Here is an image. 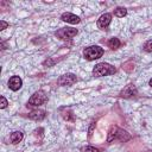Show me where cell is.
Wrapping results in <instances>:
<instances>
[{
	"instance_id": "6da1fadb",
	"label": "cell",
	"mask_w": 152,
	"mask_h": 152,
	"mask_svg": "<svg viewBox=\"0 0 152 152\" xmlns=\"http://www.w3.org/2000/svg\"><path fill=\"white\" fill-rule=\"evenodd\" d=\"M129 139H131V135H129L126 131L119 128L118 126H113V127L110 128L109 133H108L107 141H108V142H112L113 140H120V141H124V142H125V141H127V140H129Z\"/></svg>"
},
{
	"instance_id": "7a4b0ae2",
	"label": "cell",
	"mask_w": 152,
	"mask_h": 152,
	"mask_svg": "<svg viewBox=\"0 0 152 152\" xmlns=\"http://www.w3.org/2000/svg\"><path fill=\"white\" fill-rule=\"evenodd\" d=\"M115 68L113 65H110L109 63H99L95 65V68L93 69V75L96 77H101V76H108V75H113L115 74Z\"/></svg>"
},
{
	"instance_id": "3957f363",
	"label": "cell",
	"mask_w": 152,
	"mask_h": 152,
	"mask_svg": "<svg viewBox=\"0 0 152 152\" xmlns=\"http://www.w3.org/2000/svg\"><path fill=\"white\" fill-rule=\"evenodd\" d=\"M103 55V49L99 45H91V46H88L84 49L83 51V56L88 61H94V59H97L100 57H102Z\"/></svg>"
},
{
	"instance_id": "277c9868",
	"label": "cell",
	"mask_w": 152,
	"mask_h": 152,
	"mask_svg": "<svg viewBox=\"0 0 152 152\" xmlns=\"http://www.w3.org/2000/svg\"><path fill=\"white\" fill-rule=\"evenodd\" d=\"M46 101H48V95L43 90H38L28 99L27 104H30V106H40V104L45 103Z\"/></svg>"
},
{
	"instance_id": "5b68a950",
	"label": "cell",
	"mask_w": 152,
	"mask_h": 152,
	"mask_svg": "<svg viewBox=\"0 0 152 152\" xmlns=\"http://www.w3.org/2000/svg\"><path fill=\"white\" fill-rule=\"evenodd\" d=\"M55 34L59 39H71L72 37H75L77 34V30L72 28V27H63V28H59L58 31H56Z\"/></svg>"
},
{
	"instance_id": "8992f818",
	"label": "cell",
	"mask_w": 152,
	"mask_h": 152,
	"mask_svg": "<svg viewBox=\"0 0 152 152\" xmlns=\"http://www.w3.org/2000/svg\"><path fill=\"white\" fill-rule=\"evenodd\" d=\"M77 81V77L74 75V74H65L63 76H61L58 78V84L59 86H63V87H70L72 84H75Z\"/></svg>"
},
{
	"instance_id": "52a82bcc",
	"label": "cell",
	"mask_w": 152,
	"mask_h": 152,
	"mask_svg": "<svg viewBox=\"0 0 152 152\" xmlns=\"http://www.w3.org/2000/svg\"><path fill=\"white\" fill-rule=\"evenodd\" d=\"M112 21V14L110 13H104L97 19V27L101 30H104L108 27V25Z\"/></svg>"
},
{
	"instance_id": "ba28073f",
	"label": "cell",
	"mask_w": 152,
	"mask_h": 152,
	"mask_svg": "<svg viewBox=\"0 0 152 152\" xmlns=\"http://www.w3.org/2000/svg\"><path fill=\"white\" fill-rule=\"evenodd\" d=\"M23 86V81L19 76H12L10 80H8V88L13 91H17L21 88Z\"/></svg>"
},
{
	"instance_id": "9c48e42d",
	"label": "cell",
	"mask_w": 152,
	"mask_h": 152,
	"mask_svg": "<svg viewBox=\"0 0 152 152\" xmlns=\"http://www.w3.org/2000/svg\"><path fill=\"white\" fill-rule=\"evenodd\" d=\"M61 19H62L63 21L69 23V24H78V23L81 21L80 17H77V15H75V14H72V13H70V12L63 13V14L61 15Z\"/></svg>"
},
{
	"instance_id": "30bf717a",
	"label": "cell",
	"mask_w": 152,
	"mask_h": 152,
	"mask_svg": "<svg viewBox=\"0 0 152 152\" xmlns=\"http://www.w3.org/2000/svg\"><path fill=\"white\" fill-rule=\"evenodd\" d=\"M137 93H138V90H137V88L133 86V84H128V86H126L122 90H121V93H120V95L122 96V97H132V96H134V95H137Z\"/></svg>"
},
{
	"instance_id": "8fae6325",
	"label": "cell",
	"mask_w": 152,
	"mask_h": 152,
	"mask_svg": "<svg viewBox=\"0 0 152 152\" xmlns=\"http://www.w3.org/2000/svg\"><path fill=\"white\" fill-rule=\"evenodd\" d=\"M28 118L32 119V120H36V121H40L45 118V112L42 110V109H36V110H32L30 114H28Z\"/></svg>"
},
{
	"instance_id": "7c38bea8",
	"label": "cell",
	"mask_w": 152,
	"mask_h": 152,
	"mask_svg": "<svg viewBox=\"0 0 152 152\" xmlns=\"http://www.w3.org/2000/svg\"><path fill=\"white\" fill-rule=\"evenodd\" d=\"M23 138H24V134L20 131H15L10 135V140L12 144H19L23 140Z\"/></svg>"
},
{
	"instance_id": "4fadbf2b",
	"label": "cell",
	"mask_w": 152,
	"mask_h": 152,
	"mask_svg": "<svg viewBox=\"0 0 152 152\" xmlns=\"http://www.w3.org/2000/svg\"><path fill=\"white\" fill-rule=\"evenodd\" d=\"M120 40L118 39V38H115V37H113V38H110L109 40H108V46L110 48V49H113V50H115V49H118L119 46H120Z\"/></svg>"
},
{
	"instance_id": "5bb4252c",
	"label": "cell",
	"mask_w": 152,
	"mask_h": 152,
	"mask_svg": "<svg viewBox=\"0 0 152 152\" xmlns=\"http://www.w3.org/2000/svg\"><path fill=\"white\" fill-rule=\"evenodd\" d=\"M114 14L116 17H119V18H122V17H125L127 14V10L125 7H118V8L114 10Z\"/></svg>"
},
{
	"instance_id": "9a60e30c",
	"label": "cell",
	"mask_w": 152,
	"mask_h": 152,
	"mask_svg": "<svg viewBox=\"0 0 152 152\" xmlns=\"http://www.w3.org/2000/svg\"><path fill=\"white\" fill-rule=\"evenodd\" d=\"M62 116L66 120V121H75V116H74V114H72V112L71 110H68V113H63L62 114Z\"/></svg>"
},
{
	"instance_id": "2e32d148",
	"label": "cell",
	"mask_w": 152,
	"mask_h": 152,
	"mask_svg": "<svg viewBox=\"0 0 152 152\" xmlns=\"http://www.w3.org/2000/svg\"><path fill=\"white\" fill-rule=\"evenodd\" d=\"M82 152H100L99 148L94 147V146H86V147H82L81 148Z\"/></svg>"
},
{
	"instance_id": "e0dca14e",
	"label": "cell",
	"mask_w": 152,
	"mask_h": 152,
	"mask_svg": "<svg viewBox=\"0 0 152 152\" xmlns=\"http://www.w3.org/2000/svg\"><path fill=\"white\" fill-rule=\"evenodd\" d=\"M144 50H145L146 52H152V39H150V40H147V42L145 43Z\"/></svg>"
},
{
	"instance_id": "ac0fdd59",
	"label": "cell",
	"mask_w": 152,
	"mask_h": 152,
	"mask_svg": "<svg viewBox=\"0 0 152 152\" xmlns=\"http://www.w3.org/2000/svg\"><path fill=\"white\" fill-rule=\"evenodd\" d=\"M0 108H6L7 107V104H8V102H7V100L5 99V96H0Z\"/></svg>"
},
{
	"instance_id": "d6986e66",
	"label": "cell",
	"mask_w": 152,
	"mask_h": 152,
	"mask_svg": "<svg viewBox=\"0 0 152 152\" xmlns=\"http://www.w3.org/2000/svg\"><path fill=\"white\" fill-rule=\"evenodd\" d=\"M0 24H1V28H0V30H5V28L8 26V24H7L6 21H4V20H1V21H0Z\"/></svg>"
},
{
	"instance_id": "ffe728a7",
	"label": "cell",
	"mask_w": 152,
	"mask_h": 152,
	"mask_svg": "<svg viewBox=\"0 0 152 152\" xmlns=\"http://www.w3.org/2000/svg\"><path fill=\"white\" fill-rule=\"evenodd\" d=\"M94 126H95V122H93V124H91V126H90V129H89V137L93 134L91 132H93V128H94Z\"/></svg>"
},
{
	"instance_id": "44dd1931",
	"label": "cell",
	"mask_w": 152,
	"mask_h": 152,
	"mask_svg": "<svg viewBox=\"0 0 152 152\" xmlns=\"http://www.w3.org/2000/svg\"><path fill=\"white\" fill-rule=\"evenodd\" d=\"M148 84H150V86H151V87H152V78H151V80H150V82H148Z\"/></svg>"
}]
</instances>
